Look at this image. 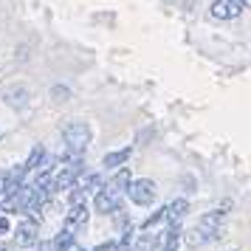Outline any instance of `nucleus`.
Returning a JSON list of instances; mask_svg holds the SVG:
<instances>
[{
	"label": "nucleus",
	"instance_id": "obj_7",
	"mask_svg": "<svg viewBox=\"0 0 251 251\" xmlns=\"http://www.w3.org/2000/svg\"><path fill=\"white\" fill-rule=\"evenodd\" d=\"M240 14H243V9L237 0H215V6H212V17H217V20H234Z\"/></svg>",
	"mask_w": 251,
	"mask_h": 251
},
{
	"label": "nucleus",
	"instance_id": "obj_4",
	"mask_svg": "<svg viewBox=\"0 0 251 251\" xmlns=\"http://www.w3.org/2000/svg\"><path fill=\"white\" fill-rule=\"evenodd\" d=\"M88 217H91V209L88 203H76L68 209V215H65V231H82V228L88 226Z\"/></svg>",
	"mask_w": 251,
	"mask_h": 251
},
{
	"label": "nucleus",
	"instance_id": "obj_6",
	"mask_svg": "<svg viewBox=\"0 0 251 251\" xmlns=\"http://www.w3.org/2000/svg\"><path fill=\"white\" fill-rule=\"evenodd\" d=\"M37 234H40V226H37V220L25 217V220H20V223H17L14 240H17V246H34V243H37Z\"/></svg>",
	"mask_w": 251,
	"mask_h": 251
},
{
	"label": "nucleus",
	"instance_id": "obj_1",
	"mask_svg": "<svg viewBox=\"0 0 251 251\" xmlns=\"http://www.w3.org/2000/svg\"><path fill=\"white\" fill-rule=\"evenodd\" d=\"M62 138H65V144H68L71 152L79 155L82 150L91 144V127H88V122H71L62 130Z\"/></svg>",
	"mask_w": 251,
	"mask_h": 251
},
{
	"label": "nucleus",
	"instance_id": "obj_13",
	"mask_svg": "<svg viewBox=\"0 0 251 251\" xmlns=\"http://www.w3.org/2000/svg\"><path fill=\"white\" fill-rule=\"evenodd\" d=\"M76 186H79L82 192L96 189V186H102V175H99V172H91V175H85V178H76Z\"/></svg>",
	"mask_w": 251,
	"mask_h": 251
},
{
	"label": "nucleus",
	"instance_id": "obj_9",
	"mask_svg": "<svg viewBox=\"0 0 251 251\" xmlns=\"http://www.w3.org/2000/svg\"><path fill=\"white\" fill-rule=\"evenodd\" d=\"M130 152H133L130 147H122V150H116V152H107V155L102 158V164L104 167H122V164H127Z\"/></svg>",
	"mask_w": 251,
	"mask_h": 251
},
{
	"label": "nucleus",
	"instance_id": "obj_16",
	"mask_svg": "<svg viewBox=\"0 0 251 251\" xmlns=\"http://www.w3.org/2000/svg\"><path fill=\"white\" fill-rule=\"evenodd\" d=\"M51 96H54L57 102H68V99H71V91H68V88H59V85H57V88H51Z\"/></svg>",
	"mask_w": 251,
	"mask_h": 251
},
{
	"label": "nucleus",
	"instance_id": "obj_8",
	"mask_svg": "<svg viewBox=\"0 0 251 251\" xmlns=\"http://www.w3.org/2000/svg\"><path fill=\"white\" fill-rule=\"evenodd\" d=\"M189 212V201L186 198H175L170 206H164V220H170V223H181L183 217Z\"/></svg>",
	"mask_w": 251,
	"mask_h": 251
},
{
	"label": "nucleus",
	"instance_id": "obj_15",
	"mask_svg": "<svg viewBox=\"0 0 251 251\" xmlns=\"http://www.w3.org/2000/svg\"><path fill=\"white\" fill-rule=\"evenodd\" d=\"M206 243H209V237H206L203 231H198V228H189L186 231V246L198 249V246H206Z\"/></svg>",
	"mask_w": 251,
	"mask_h": 251
},
{
	"label": "nucleus",
	"instance_id": "obj_11",
	"mask_svg": "<svg viewBox=\"0 0 251 251\" xmlns=\"http://www.w3.org/2000/svg\"><path fill=\"white\" fill-rule=\"evenodd\" d=\"M43 158H46V147H43V144H37V147L31 150V155H28V158H25L23 170H25V172L37 170V167H40V164H43Z\"/></svg>",
	"mask_w": 251,
	"mask_h": 251
},
{
	"label": "nucleus",
	"instance_id": "obj_17",
	"mask_svg": "<svg viewBox=\"0 0 251 251\" xmlns=\"http://www.w3.org/2000/svg\"><path fill=\"white\" fill-rule=\"evenodd\" d=\"M161 220H164V209H158L155 215H150L147 220L141 223V226H144V228H152V226H155V223H161Z\"/></svg>",
	"mask_w": 251,
	"mask_h": 251
},
{
	"label": "nucleus",
	"instance_id": "obj_20",
	"mask_svg": "<svg viewBox=\"0 0 251 251\" xmlns=\"http://www.w3.org/2000/svg\"><path fill=\"white\" fill-rule=\"evenodd\" d=\"M62 251H85V249H82L79 243H71V246H65V249H62Z\"/></svg>",
	"mask_w": 251,
	"mask_h": 251
},
{
	"label": "nucleus",
	"instance_id": "obj_2",
	"mask_svg": "<svg viewBox=\"0 0 251 251\" xmlns=\"http://www.w3.org/2000/svg\"><path fill=\"white\" fill-rule=\"evenodd\" d=\"M125 195L136 206H150L152 201H155V195H158V186H155L152 178H138V181H130V186H127Z\"/></svg>",
	"mask_w": 251,
	"mask_h": 251
},
{
	"label": "nucleus",
	"instance_id": "obj_19",
	"mask_svg": "<svg viewBox=\"0 0 251 251\" xmlns=\"http://www.w3.org/2000/svg\"><path fill=\"white\" fill-rule=\"evenodd\" d=\"M119 249V243H102V246H96L93 251H116Z\"/></svg>",
	"mask_w": 251,
	"mask_h": 251
},
{
	"label": "nucleus",
	"instance_id": "obj_22",
	"mask_svg": "<svg viewBox=\"0 0 251 251\" xmlns=\"http://www.w3.org/2000/svg\"><path fill=\"white\" fill-rule=\"evenodd\" d=\"M0 251H9V246H6V243H0Z\"/></svg>",
	"mask_w": 251,
	"mask_h": 251
},
{
	"label": "nucleus",
	"instance_id": "obj_10",
	"mask_svg": "<svg viewBox=\"0 0 251 251\" xmlns=\"http://www.w3.org/2000/svg\"><path fill=\"white\" fill-rule=\"evenodd\" d=\"M130 181H133V178H130V170H127V167H122V170L113 175V181L107 183V186H113L119 195H125V192H127V186H130Z\"/></svg>",
	"mask_w": 251,
	"mask_h": 251
},
{
	"label": "nucleus",
	"instance_id": "obj_5",
	"mask_svg": "<svg viewBox=\"0 0 251 251\" xmlns=\"http://www.w3.org/2000/svg\"><path fill=\"white\" fill-rule=\"evenodd\" d=\"M223 215H226V212H220V209H217V212H206V215L198 220V226H195V228H198V231H203L209 240L220 237V223H223Z\"/></svg>",
	"mask_w": 251,
	"mask_h": 251
},
{
	"label": "nucleus",
	"instance_id": "obj_3",
	"mask_svg": "<svg viewBox=\"0 0 251 251\" xmlns=\"http://www.w3.org/2000/svg\"><path fill=\"white\" fill-rule=\"evenodd\" d=\"M93 206H96V212H102V215H116L119 209H122V195L116 192L113 186H102L96 198H93Z\"/></svg>",
	"mask_w": 251,
	"mask_h": 251
},
{
	"label": "nucleus",
	"instance_id": "obj_21",
	"mask_svg": "<svg viewBox=\"0 0 251 251\" xmlns=\"http://www.w3.org/2000/svg\"><path fill=\"white\" fill-rule=\"evenodd\" d=\"M116 251H133V249H130V246H119Z\"/></svg>",
	"mask_w": 251,
	"mask_h": 251
},
{
	"label": "nucleus",
	"instance_id": "obj_14",
	"mask_svg": "<svg viewBox=\"0 0 251 251\" xmlns=\"http://www.w3.org/2000/svg\"><path fill=\"white\" fill-rule=\"evenodd\" d=\"M133 251H155V234H141L138 240H133Z\"/></svg>",
	"mask_w": 251,
	"mask_h": 251
},
{
	"label": "nucleus",
	"instance_id": "obj_18",
	"mask_svg": "<svg viewBox=\"0 0 251 251\" xmlns=\"http://www.w3.org/2000/svg\"><path fill=\"white\" fill-rule=\"evenodd\" d=\"M9 228H12L9 217H6V215H0V234H9Z\"/></svg>",
	"mask_w": 251,
	"mask_h": 251
},
{
	"label": "nucleus",
	"instance_id": "obj_12",
	"mask_svg": "<svg viewBox=\"0 0 251 251\" xmlns=\"http://www.w3.org/2000/svg\"><path fill=\"white\" fill-rule=\"evenodd\" d=\"M6 102L12 104V107H23L28 102V91L25 88H12V91H6Z\"/></svg>",
	"mask_w": 251,
	"mask_h": 251
}]
</instances>
